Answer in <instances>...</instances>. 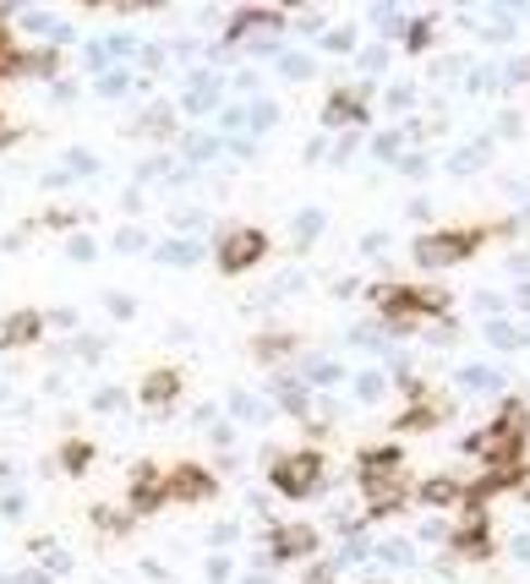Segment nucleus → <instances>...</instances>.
Wrapping results in <instances>:
<instances>
[{"instance_id":"f257e3e1","label":"nucleus","mask_w":530,"mask_h":584,"mask_svg":"<svg viewBox=\"0 0 530 584\" xmlns=\"http://www.w3.org/2000/svg\"><path fill=\"white\" fill-rule=\"evenodd\" d=\"M519 448H525V410L519 404H508L492 426H481L475 437H465V453H475V459H486L492 470H508V464H519Z\"/></svg>"},{"instance_id":"f03ea898","label":"nucleus","mask_w":530,"mask_h":584,"mask_svg":"<svg viewBox=\"0 0 530 584\" xmlns=\"http://www.w3.org/2000/svg\"><path fill=\"white\" fill-rule=\"evenodd\" d=\"M268 486H274L279 497H290V502L312 497V491L323 486V453H317V448H296V453L268 459Z\"/></svg>"},{"instance_id":"7ed1b4c3","label":"nucleus","mask_w":530,"mask_h":584,"mask_svg":"<svg viewBox=\"0 0 530 584\" xmlns=\"http://www.w3.org/2000/svg\"><path fill=\"white\" fill-rule=\"evenodd\" d=\"M263 257H268V230H257V224L225 230V235H219V246H214V268H219L225 279H236V273H252Z\"/></svg>"},{"instance_id":"20e7f679","label":"nucleus","mask_w":530,"mask_h":584,"mask_svg":"<svg viewBox=\"0 0 530 584\" xmlns=\"http://www.w3.org/2000/svg\"><path fill=\"white\" fill-rule=\"evenodd\" d=\"M481 241H486V230H437V235L415 241V263L421 268H448V263H465Z\"/></svg>"},{"instance_id":"39448f33","label":"nucleus","mask_w":530,"mask_h":584,"mask_svg":"<svg viewBox=\"0 0 530 584\" xmlns=\"http://www.w3.org/2000/svg\"><path fill=\"white\" fill-rule=\"evenodd\" d=\"M165 491H170V502L197 508V502H214V497H219V475H214L208 464L181 459V464H170V470H165Z\"/></svg>"},{"instance_id":"423d86ee","label":"nucleus","mask_w":530,"mask_h":584,"mask_svg":"<svg viewBox=\"0 0 530 584\" xmlns=\"http://www.w3.org/2000/svg\"><path fill=\"white\" fill-rule=\"evenodd\" d=\"M361 497H366V519H388V513H399V508H405L410 480H405V470H388V475L361 470Z\"/></svg>"},{"instance_id":"0eeeda50","label":"nucleus","mask_w":530,"mask_h":584,"mask_svg":"<svg viewBox=\"0 0 530 584\" xmlns=\"http://www.w3.org/2000/svg\"><path fill=\"white\" fill-rule=\"evenodd\" d=\"M170 502V491H165V464H137L132 470V480H127V513L132 519H143V513H159Z\"/></svg>"},{"instance_id":"6e6552de","label":"nucleus","mask_w":530,"mask_h":584,"mask_svg":"<svg viewBox=\"0 0 530 584\" xmlns=\"http://www.w3.org/2000/svg\"><path fill=\"white\" fill-rule=\"evenodd\" d=\"M306 557H317V530L312 524H274L268 530L263 562H306Z\"/></svg>"},{"instance_id":"1a4fd4ad","label":"nucleus","mask_w":530,"mask_h":584,"mask_svg":"<svg viewBox=\"0 0 530 584\" xmlns=\"http://www.w3.org/2000/svg\"><path fill=\"white\" fill-rule=\"evenodd\" d=\"M181 388H186L181 366H154V372L137 382V404H143V410H170V404L181 399Z\"/></svg>"},{"instance_id":"9d476101","label":"nucleus","mask_w":530,"mask_h":584,"mask_svg":"<svg viewBox=\"0 0 530 584\" xmlns=\"http://www.w3.org/2000/svg\"><path fill=\"white\" fill-rule=\"evenodd\" d=\"M45 328H50V317H45V312H34V306L7 312V323H0V350H28V344H39V339H45Z\"/></svg>"},{"instance_id":"9b49d317","label":"nucleus","mask_w":530,"mask_h":584,"mask_svg":"<svg viewBox=\"0 0 530 584\" xmlns=\"http://www.w3.org/2000/svg\"><path fill=\"white\" fill-rule=\"evenodd\" d=\"M323 126H334V132H345V126H366V88H361V94H356V88L328 94V105H323Z\"/></svg>"},{"instance_id":"f8f14e48","label":"nucleus","mask_w":530,"mask_h":584,"mask_svg":"<svg viewBox=\"0 0 530 584\" xmlns=\"http://www.w3.org/2000/svg\"><path fill=\"white\" fill-rule=\"evenodd\" d=\"M263 28H285V12H268V7H241L230 23H225V45H241V39H252V34H263Z\"/></svg>"},{"instance_id":"ddd939ff","label":"nucleus","mask_w":530,"mask_h":584,"mask_svg":"<svg viewBox=\"0 0 530 584\" xmlns=\"http://www.w3.org/2000/svg\"><path fill=\"white\" fill-rule=\"evenodd\" d=\"M181 110H186V115H208V110H219V77H214V72H192V88H186Z\"/></svg>"},{"instance_id":"4468645a","label":"nucleus","mask_w":530,"mask_h":584,"mask_svg":"<svg viewBox=\"0 0 530 584\" xmlns=\"http://www.w3.org/2000/svg\"><path fill=\"white\" fill-rule=\"evenodd\" d=\"M448 546L459 557H492V535H486V519H465V530L448 535Z\"/></svg>"},{"instance_id":"2eb2a0df","label":"nucleus","mask_w":530,"mask_h":584,"mask_svg":"<svg viewBox=\"0 0 530 584\" xmlns=\"http://www.w3.org/2000/svg\"><path fill=\"white\" fill-rule=\"evenodd\" d=\"M421 502L426 508H454V502H465V486L454 475H432V480H421Z\"/></svg>"},{"instance_id":"dca6fc26","label":"nucleus","mask_w":530,"mask_h":584,"mask_svg":"<svg viewBox=\"0 0 530 584\" xmlns=\"http://www.w3.org/2000/svg\"><path fill=\"white\" fill-rule=\"evenodd\" d=\"M17 72H23V77H61V50H56V45H45V50H23Z\"/></svg>"},{"instance_id":"f3484780","label":"nucleus","mask_w":530,"mask_h":584,"mask_svg":"<svg viewBox=\"0 0 530 584\" xmlns=\"http://www.w3.org/2000/svg\"><path fill=\"white\" fill-rule=\"evenodd\" d=\"M274 399H279V410L285 415H296V421H306V382H296V377H274Z\"/></svg>"},{"instance_id":"a211bd4d","label":"nucleus","mask_w":530,"mask_h":584,"mask_svg":"<svg viewBox=\"0 0 530 584\" xmlns=\"http://www.w3.org/2000/svg\"><path fill=\"white\" fill-rule=\"evenodd\" d=\"M88 519H94V530H99V535H116V540H121V535H132V524H137L127 508H105V502H94V508H88Z\"/></svg>"},{"instance_id":"6ab92c4d","label":"nucleus","mask_w":530,"mask_h":584,"mask_svg":"<svg viewBox=\"0 0 530 584\" xmlns=\"http://www.w3.org/2000/svg\"><path fill=\"white\" fill-rule=\"evenodd\" d=\"M290 350H296V339H290V333H257V339H252V355H257L263 366H274V361H285Z\"/></svg>"},{"instance_id":"aec40b11","label":"nucleus","mask_w":530,"mask_h":584,"mask_svg":"<svg viewBox=\"0 0 530 584\" xmlns=\"http://www.w3.org/2000/svg\"><path fill=\"white\" fill-rule=\"evenodd\" d=\"M197 257H203V246H197L192 235H186V241L176 235V241H165V246H159V263H170V268H192Z\"/></svg>"},{"instance_id":"412c9836","label":"nucleus","mask_w":530,"mask_h":584,"mask_svg":"<svg viewBox=\"0 0 530 584\" xmlns=\"http://www.w3.org/2000/svg\"><path fill=\"white\" fill-rule=\"evenodd\" d=\"M88 464H94V442H83V437L61 442V470L67 475H88Z\"/></svg>"},{"instance_id":"4be33fe9","label":"nucleus","mask_w":530,"mask_h":584,"mask_svg":"<svg viewBox=\"0 0 530 584\" xmlns=\"http://www.w3.org/2000/svg\"><path fill=\"white\" fill-rule=\"evenodd\" d=\"M137 137H159V143H165V137H176V110H165V105H159V110H148V115L137 121Z\"/></svg>"},{"instance_id":"5701e85b","label":"nucleus","mask_w":530,"mask_h":584,"mask_svg":"<svg viewBox=\"0 0 530 584\" xmlns=\"http://www.w3.org/2000/svg\"><path fill=\"white\" fill-rule=\"evenodd\" d=\"M132 83H137V72H127V66H110V72H99V83H94V88H99V99H121Z\"/></svg>"},{"instance_id":"b1692460","label":"nucleus","mask_w":530,"mask_h":584,"mask_svg":"<svg viewBox=\"0 0 530 584\" xmlns=\"http://www.w3.org/2000/svg\"><path fill=\"white\" fill-rule=\"evenodd\" d=\"M399 464H405L399 448H361V470H372V475H388V470H399Z\"/></svg>"},{"instance_id":"393cba45","label":"nucleus","mask_w":530,"mask_h":584,"mask_svg":"<svg viewBox=\"0 0 530 584\" xmlns=\"http://www.w3.org/2000/svg\"><path fill=\"white\" fill-rule=\"evenodd\" d=\"M394 426H399V431H432V426H437V410H432V404H415V410H405Z\"/></svg>"},{"instance_id":"a878e982","label":"nucleus","mask_w":530,"mask_h":584,"mask_svg":"<svg viewBox=\"0 0 530 584\" xmlns=\"http://www.w3.org/2000/svg\"><path fill=\"white\" fill-rule=\"evenodd\" d=\"M17 61H23V50L12 45V34H7V28H0V83H7V77H23V72H17Z\"/></svg>"},{"instance_id":"bb28decb","label":"nucleus","mask_w":530,"mask_h":584,"mask_svg":"<svg viewBox=\"0 0 530 584\" xmlns=\"http://www.w3.org/2000/svg\"><path fill=\"white\" fill-rule=\"evenodd\" d=\"M312 235H323V214H317V208H306V214L296 219V246L306 252V246H312Z\"/></svg>"},{"instance_id":"cd10ccee","label":"nucleus","mask_w":530,"mask_h":584,"mask_svg":"<svg viewBox=\"0 0 530 584\" xmlns=\"http://www.w3.org/2000/svg\"><path fill=\"white\" fill-rule=\"evenodd\" d=\"M334 382H339L334 361H306V388H334Z\"/></svg>"},{"instance_id":"c85d7f7f","label":"nucleus","mask_w":530,"mask_h":584,"mask_svg":"<svg viewBox=\"0 0 530 584\" xmlns=\"http://www.w3.org/2000/svg\"><path fill=\"white\" fill-rule=\"evenodd\" d=\"M83 224V214H72V208H50V214H39V230H77Z\"/></svg>"},{"instance_id":"c756f323","label":"nucleus","mask_w":530,"mask_h":584,"mask_svg":"<svg viewBox=\"0 0 530 584\" xmlns=\"http://www.w3.org/2000/svg\"><path fill=\"white\" fill-rule=\"evenodd\" d=\"M94 410H99V415H116V410H127V388H99V393H94Z\"/></svg>"},{"instance_id":"7c9ffc66","label":"nucleus","mask_w":530,"mask_h":584,"mask_svg":"<svg viewBox=\"0 0 530 584\" xmlns=\"http://www.w3.org/2000/svg\"><path fill=\"white\" fill-rule=\"evenodd\" d=\"M274 121H279V105H252V110H246V126H252V132H268Z\"/></svg>"},{"instance_id":"2f4dec72","label":"nucleus","mask_w":530,"mask_h":584,"mask_svg":"<svg viewBox=\"0 0 530 584\" xmlns=\"http://www.w3.org/2000/svg\"><path fill=\"white\" fill-rule=\"evenodd\" d=\"M459 382H465V388H475V393H486V388H497L503 377H497V372H486V366H470Z\"/></svg>"},{"instance_id":"473e14b6","label":"nucleus","mask_w":530,"mask_h":584,"mask_svg":"<svg viewBox=\"0 0 530 584\" xmlns=\"http://www.w3.org/2000/svg\"><path fill=\"white\" fill-rule=\"evenodd\" d=\"M230 415H241V421H263V404H257L252 393H230Z\"/></svg>"},{"instance_id":"72a5a7b5","label":"nucleus","mask_w":530,"mask_h":584,"mask_svg":"<svg viewBox=\"0 0 530 584\" xmlns=\"http://www.w3.org/2000/svg\"><path fill=\"white\" fill-rule=\"evenodd\" d=\"M399 39H405V50H426L432 45V23H410Z\"/></svg>"},{"instance_id":"f704fd0d","label":"nucleus","mask_w":530,"mask_h":584,"mask_svg":"<svg viewBox=\"0 0 530 584\" xmlns=\"http://www.w3.org/2000/svg\"><path fill=\"white\" fill-rule=\"evenodd\" d=\"M323 50H328V56H345V50H356V34H350V28H334V34H323Z\"/></svg>"},{"instance_id":"c9c22d12","label":"nucleus","mask_w":530,"mask_h":584,"mask_svg":"<svg viewBox=\"0 0 530 584\" xmlns=\"http://www.w3.org/2000/svg\"><path fill=\"white\" fill-rule=\"evenodd\" d=\"M67 257H72V263H94V257H99V246H94V235H72V246H67Z\"/></svg>"},{"instance_id":"e433bc0d","label":"nucleus","mask_w":530,"mask_h":584,"mask_svg":"<svg viewBox=\"0 0 530 584\" xmlns=\"http://www.w3.org/2000/svg\"><path fill=\"white\" fill-rule=\"evenodd\" d=\"M486 339H492L497 350H514V344H525V339H519V328H508V323H492V328H486Z\"/></svg>"},{"instance_id":"4c0bfd02","label":"nucleus","mask_w":530,"mask_h":584,"mask_svg":"<svg viewBox=\"0 0 530 584\" xmlns=\"http://www.w3.org/2000/svg\"><path fill=\"white\" fill-rule=\"evenodd\" d=\"M377 393H383V377H377V372H361V377H356V399H361V404H372Z\"/></svg>"},{"instance_id":"58836bf2","label":"nucleus","mask_w":530,"mask_h":584,"mask_svg":"<svg viewBox=\"0 0 530 584\" xmlns=\"http://www.w3.org/2000/svg\"><path fill=\"white\" fill-rule=\"evenodd\" d=\"M279 72L301 83V77H312V61H306V56H279Z\"/></svg>"},{"instance_id":"ea45409f","label":"nucleus","mask_w":530,"mask_h":584,"mask_svg":"<svg viewBox=\"0 0 530 584\" xmlns=\"http://www.w3.org/2000/svg\"><path fill=\"white\" fill-rule=\"evenodd\" d=\"M105 306H110V317H116V323H127V317L137 312V301H132V295H121V290H116V295H105Z\"/></svg>"},{"instance_id":"a19ab883","label":"nucleus","mask_w":530,"mask_h":584,"mask_svg":"<svg viewBox=\"0 0 530 584\" xmlns=\"http://www.w3.org/2000/svg\"><path fill=\"white\" fill-rule=\"evenodd\" d=\"M72 355H83V361H99V355H105V339H94V333H77Z\"/></svg>"},{"instance_id":"79ce46f5","label":"nucleus","mask_w":530,"mask_h":584,"mask_svg":"<svg viewBox=\"0 0 530 584\" xmlns=\"http://www.w3.org/2000/svg\"><path fill=\"white\" fill-rule=\"evenodd\" d=\"M377 557H383L388 568H399V562H410V546H405V540H383V546H377Z\"/></svg>"},{"instance_id":"37998d69","label":"nucleus","mask_w":530,"mask_h":584,"mask_svg":"<svg viewBox=\"0 0 530 584\" xmlns=\"http://www.w3.org/2000/svg\"><path fill=\"white\" fill-rule=\"evenodd\" d=\"M186 154H192V159H214V154H219V137H186Z\"/></svg>"},{"instance_id":"c03bdc74","label":"nucleus","mask_w":530,"mask_h":584,"mask_svg":"<svg viewBox=\"0 0 530 584\" xmlns=\"http://www.w3.org/2000/svg\"><path fill=\"white\" fill-rule=\"evenodd\" d=\"M203 573H208V584H230V573H236V568H230V557H208V568H203Z\"/></svg>"},{"instance_id":"a18cd8bd","label":"nucleus","mask_w":530,"mask_h":584,"mask_svg":"<svg viewBox=\"0 0 530 584\" xmlns=\"http://www.w3.org/2000/svg\"><path fill=\"white\" fill-rule=\"evenodd\" d=\"M67 165H72L67 175H94V170H99V159H94V154H83V148H77V154H72Z\"/></svg>"},{"instance_id":"49530a36","label":"nucleus","mask_w":530,"mask_h":584,"mask_svg":"<svg viewBox=\"0 0 530 584\" xmlns=\"http://www.w3.org/2000/svg\"><path fill=\"white\" fill-rule=\"evenodd\" d=\"M116 246H121V252H137V246H148V235H143L137 224H127V230L116 235Z\"/></svg>"},{"instance_id":"de8ad7c7","label":"nucleus","mask_w":530,"mask_h":584,"mask_svg":"<svg viewBox=\"0 0 530 584\" xmlns=\"http://www.w3.org/2000/svg\"><path fill=\"white\" fill-rule=\"evenodd\" d=\"M219 126H225V132L246 126V110H241V105H225V110H219Z\"/></svg>"},{"instance_id":"09e8293b","label":"nucleus","mask_w":530,"mask_h":584,"mask_svg":"<svg viewBox=\"0 0 530 584\" xmlns=\"http://www.w3.org/2000/svg\"><path fill=\"white\" fill-rule=\"evenodd\" d=\"M301 584H334V562H312Z\"/></svg>"},{"instance_id":"8fccbe9b","label":"nucleus","mask_w":530,"mask_h":584,"mask_svg":"<svg viewBox=\"0 0 530 584\" xmlns=\"http://www.w3.org/2000/svg\"><path fill=\"white\" fill-rule=\"evenodd\" d=\"M143 72H148V83L165 72V50H143Z\"/></svg>"},{"instance_id":"3c124183","label":"nucleus","mask_w":530,"mask_h":584,"mask_svg":"<svg viewBox=\"0 0 530 584\" xmlns=\"http://www.w3.org/2000/svg\"><path fill=\"white\" fill-rule=\"evenodd\" d=\"M165 165H170V159H148V165H137V181H159Z\"/></svg>"},{"instance_id":"603ef678","label":"nucleus","mask_w":530,"mask_h":584,"mask_svg":"<svg viewBox=\"0 0 530 584\" xmlns=\"http://www.w3.org/2000/svg\"><path fill=\"white\" fill-rule=\"evenodd\" d=\"M230 540H236V524H214L208 530V546H230Z\"/></svg>"},{"instance_id":"864d4df0","label":"nucleus","mask_w":530,"mask_h":584,"mask_svg":"<svg viewBox=\"0 0 530 584\" xmlns=\"http://www.w3.org/2000/svg\"><path fill=\"white\" fill-rule=\"evenodd\" d=\"M377 154H383V159H394V154H399V132H388V137H377Z\"/></svg>"},{"instance_id":"5fc2aeb1","label":"nucleus","mask_w":530,"mask_h":584,"mask_svg":"<svg viewBox=\"0 0 530 584\" xmlns=\"http://www.w3.org/2000/svg\"><path fill=\"white\" fill-rule=\"evenodd\" d=\"M383 61H388L383 50H366V56H361V66H366V72H383Z\"/></svg>"},{"instance_id":"6e6d98bb","label":"nucleus","mask_w":530,"mask_h":584,"mask_svg":"<svg viewBox=\"0 0 530 584\" xmlns=\"http://www.w3.org/2000/svg\"><path fill=\"white\" fill-rule=\"evenodd\" d=\"M514 557H525V562H530V535H519V540H514Z\"/></svg>"},{"instance_id":"4d7b16f0","label":"nucleus","mask_w":530,"mask_h":584,"mask_svg":"<svg viewBox=\"0 0 530 584\" xmlns=\"http://www.w3.org/2000/svg\"><path fill=\"white\" fill-rule=\"evenodd\" d=\"M241 584H268V573H246V579H241Z\"/></svg>"},{"instance_id":"13d9d810","label":"nucleus","mask_w":530,"mask_h":584,"mask_svg":"<svg viewBox=\"0 0 530 584\" xmlns=\"http://www.w3.org/2000/svg\"><path fill=\"white\" fill-rule=\"evenodd\" d=\"M519 491H525V497H530V470H525V475H519Z\"/></svg>"}]
</instances>
